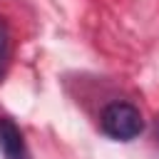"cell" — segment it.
<instances>
[{
	"instance_id": "3",
	"label": "cell",
	"mask_w": 159,
	"mask_h": 159,
	"mask_svg": "<svg viewBox=\"0 0 159 159\" xmlns=\"http://www.w3.org/2000/svg\"><path fill=\"white\" fill-rule=\"evenodd\" d=\"M7 45H10V27H7V22L0 17V62H2V57L7 55Z\"/></svg>"
},
{
	"instance_id": "1",
	"label": "cell",
	"mask_w": 159,
	"mask_h": 159,
	"mask_svg": "<svg viewBox=\"0 0 159 159\" xmlns=\"http://www.w3.org/2000/svg\"><path fill=\"white\" fill-rule=\"evenodd\" d=\"M99 127L109 139L117 142H129L134 137H139L144 132V119L142 112L129 104V102H112L102 109L99 117Z\"/></svg>"
},
{
	"instance_id": "2",
	"label": "cell",
	"mask_w": 159,
	"mask_h": 159,
	"mask_svg": "<svg viewBox=\"0 0 159 159\" xmlns=\"http://www.w3.org/2000/svg\"><path fill=\"white\" fill-rule=\"evenodd\" d=\"M0 152L2 159H30L22 132L10 117H0Z\"/></svg>"
}]
</instances>
